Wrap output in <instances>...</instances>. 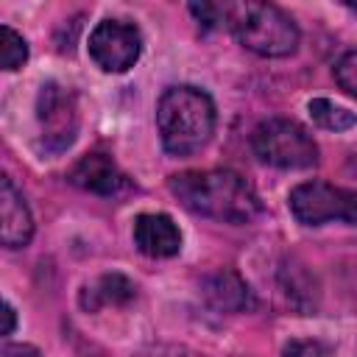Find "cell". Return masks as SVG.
<instances>
[{"label":"cell","mask_w":357,"mask_h":357,"mask_svg":"<svg viewBox=\"0 0 357 357\" xmlns=\"http://www.w3.org/2000/svg\"><path fill=\"white\" fill-rule=\"evenodd\" d=\"M170 192L195 215L223 223H251L262 204L257 190L234 170H187L170 178Z\"/></svg>","instance_id":"1"},{"label":"cell","mask_w":357,"mask_h":357,"mask_svg":"<svg viewBox=\"0 0 357 357\" xmlns=\"http://www.w3.org/2000/svg\"><path fill=\"white\" fill-rule=\"evenodd\" d=\"M156 126L167 153L190 156L212 139L215 103L198 86H170L156 103Z\"/></svg>","instance_id":"2"},{"label":"cell","mask_w":357,"mask_h":357,"mask_svg":"<svg viewBox=\"0 0 357 357\" xmlns=\"http://www.w3.org/2000/svg\"><path fill=\"white\" fill-rule=\"evenodd\" d=\"M223 25L237 36V42L265 59L290 56L298 47V28L296 22L273 3H223L220 6Z\"/></svg>","instance_id":"3"},{"label":"cell","mask_w":357,"mask_h":357,"mask_svg":"<svg viewBox=\"0 0 357 357\" xmlns=\"http://www.w3.org/2000/svg\"><path fill=\"white\" fill-rule=\"evenodd\" d=\"M251 148L259 162L279 170H310L318 165V145L304 126L287 117H271L251 134Z\"/></svg>","instance_id":"4"},{"label":"cell","mask_w":357,"mask_h":357,"mask_svg":"<svg viewBox=\"0 0 357 357\" xmlns=\"http://www.w3.org/2000/svg\"><path fill=\"white\" fill-rule=\"evenodd\" d=\"M290 212L304 226L343 220L357 226V190L335 187L329 181H304L290 190Z\"/></svg>","instance_id":"5"},{"label":"cell","mask_w":357,"mask_h":357,"mask_svg":"<svg viewBox=\"0 0 357 357\" xmlns=\"http://www.w3.org/2000/svg\"><path fill=\"white\" fill-rule=\"evenodd\" d=\"M36 120H39L42 148L50 153H61L64 148L73 145L75 131H78L75 95L56 81L45 84L36 98Z\"/></svg>","instance_id":"6"},{"label":"cell","mask_w":357,"mask_h":357,"mask_svg":"<svg viewBox=\"0 0 357 357\" xmlns=\"http://www.w3.org/2000/svg\"><path fill=\"white\" fill-rule=\"evenodd\" d=\"M142 36L134 25L120 20H103L89 33V56L103 73H126L137 64Z\"/></svg>","instance_id":"7"},{"label":"cell","mask_w":357,"mask_h":357,"mask_svg":"<svg viewBox=\"0 0 357 357\" xmlns=\"http://www.w3.org/2000/svg\"><path fill=\"white\" fill-rule=\"evenodd\" d=\"M33 234V218L22 198V192L14 187L8 176L0 178V240L6 248H22L28 245Z\"/></svg>","instance_id":"8"},{"label":"cell","mask_w":357,"mask_h":357,"mask_svg":"<svg viewBox=\"0 0 357 357\" xmlns=\"http://www.w3.org/2000/svg\"><path fill=\"white\" fill-rule=\"evenodd\" d=\"M134 245L145 257H176L181 251V231L170 215L145 212L134 220Z\"/></svg>","instance_id":"9"},{"label":"cell","mask_w":357,"mask_h":357,"mask_svg":"<svg viewBox=\"0 0 357 357\" xmlns=\"http://www.w3.org/2000/svg\"><path fill=\"white\" fill-rule=\"evenodd\" d=\"M70 181L75 187L86 190V192H95V195H117L120 190L128 187L123 170L106 153H86V156H81L73 165V170H70Z\"/></svg>","instance_id":"10"},{"label":"cell","mask_w":357,"mask_h":357,"mask_svg":"<svg viewBox=\"0 0 357 357\" xmlns=\"http://www.w3.org/2000/svg\"><path fill=\"white\" fill-rule=\"evenodd\" d=\"M137 293L134 282L123 273H106L100 279H95L92 284H86L81 290V307L89 310V312H98L100 307H109V304H126L131 301Z\"/></svg>","instance_id":"11"},{"label":"cell","mask_w":357,"mask_h":357,"mask_svg":"<svg viewBox=\"0 0 357 357\" xmlns=\"http://www.w3.org/2000/svg\"><path fill=\"white\" fill-rule=\"evenodd\" d=\"M206 298L220 310H248L254 304L248 284L237 273H215L204 282Z\"/></svg>","instance_id":"12"},{"label":"cell","mask_w":357,"mask_h":357,"mask_svg":"<svg viewBox=\"0 0 357 357\" xmlns=\"http://www.w3.org/2000/svg\"><path fill=\"white\" fill-rule=\"evenodd\" d=\"M307 109H310V117L326 131H346V128L357 126V114L354 112H349V109H343V106H337V103H332L326 98H312L307 103Z\"/></svg>","instance_id":"13"},{"label":"cell","mask_w":357,"mask_h":357,"mask_svg":"<svg viewBox=\"0 0 357 357\" xmlns=\"http://www.w3.org/2000/svg\"><path fill=\"white\" fill-rule=\"evenodd\" d=\"M0 59H3V70H17L28 59L25 39L8 25H0Z\"/></svg>","instance_id":"14"},{"label":"cell","mask_w":357,"mask_h":357,"mask_svg":"<svg viewBox=\"0 0 357 357\" xmlns=\"http://www.w3.org/2000/svg\"><path fill=\"white\" fill-rule=\"evenodd\" d=\"M335 81L340 84V89L351 98H357V50L346 53L337 64H335Z\"/></svg>","instance_id":"15"},{"label":"cell","mask_w":357,"mask_h":357,"mask_svg":"<svg viewBox=\"0 0 357 357\" xmlns=\"http://www.w3.org/2000/svg\"><path fill=\"white\" fill-rule=\"evenodd\" d=\"M284 357H326V349L318 340H304L296 337L284 346Z\"/></svg>","instance_id":"16"},{"label":"cell","mask_w":357,"mask_h":357,"mask_svg":"<svg viewBox=\"0 0 357 357\" xmlns=\"http://www.w3.org/2000/svg\"><path fill=\"white\" fill-rule=\"evenodd\" d=\"M0 357H42V354L28 343H6Z\"/></svg>","instance_id":"17"},{"label":"cell","mask_w":357,"mask_h":357,"mask_svg":"<svg viewBox=\"0 0 357 357\" xmlns=\"http://www.w3.org/2000/svg\"><path fill=\"white\" fill-rule=\"evenodd\" d=\"M14 321H17V318H14V307L6 301V304H3V329H0V335H11V332H14Z\"/></svg>","instance_id":"18"},{"label":"cell","mask_w":357,"mask_h":357,"mask_svg":"<svg viewBox=\"0 0 357 357\" xmlns=\"http://www.w3.org/2000/svg\"><path fill=\"white\" fill-rule=\"evenodd\" d=\"M349 8H351V11H357V6H349Z\"/></svg>","instance_id":"19"}]
</instances>
